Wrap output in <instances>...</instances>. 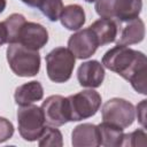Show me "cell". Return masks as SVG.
Here are the masks:
<instances>
[{
	"label": "cell",
	"mask_w": 147,
	"mask_h": 147,
	"mask_svg": "<svg viewBox=\"0 0 147 147\" xmlns=\"http://www.w3.org/2000/svg\"><path fill=\"white\" fill-rule=\"evenodd\" d=\"M102 65L129 80L137 92L147 93V59L142 52L117 45L105 53Z\"/></svg>",
	"instance_id": "obj_1"
},
{
	"label": "cell",
	"mask_w": 147,
	"mask_h": 147,
	"mask_svg": "<svg viewBox=\"0 0 147 147\" xmlns=\"http://www.w3.org/2000/svg\"><path fill=\"white\" fill-rule=\"evenodd\" d=\"M7 61L16 76L33 77L40 69V54L22 44H9L6 51Z\"/></svg>",
	"instance_id": "obj_2"
},
{
	"label": "cell",
	"mask_w": 147,
	"mask_h": 147,
	"mask_svg": "<svg viewBox=\"0 0 147 147\" xmlns=\"http://www.w3.org/2000/svg\"><path fill=\"white\" fill-rule=\"evenodd\" d=\"M101 106V95L94 90H84L65 98L69 122H78L96 114Z\"/></svg>",
	"instance_id": "obj_3"
},
{
	"label": "cell",
	"mask_w": 147,
	"mask_h": 147,
	"mask_svg": "<svg viewBox=\"0 0 147 147\" xmlns=\"http://www.w3.org/2000/svg\"><path fill=\"white\" fill-rule=\"evenodd\" d=\"M76 57L65 47H56L46 55V70L48 78L54 83H64L70 79L75 68Z\"/></svg>",
	"instance_id": "obj_4"
},
{
	"label": "cell",
	"mask_w": 147,
	"mask_h": 147,
	"mask_svg": "<svg viewBox=\"0 0 147 147\" xmlns=\"http://www.w3.org/2000/svg\"><path fill=\"white\" fill-rule=\"evenodd\" d=\"M45 117L40 107L36 105L20 106L17 110V124L21 137L26 141H36L45 129Z\"/></svg>",
	"instance_id": "obj_5"
},
{
	"label": "cell",
	"mask_w": 147,
	"mask_h": 147,
	"mask_svg": "<svg viewBox=\"0 0 147 147\" xmlns=\"http://www.w3.org/2000/svg\"><path fill=\"white\" fill-rule=\"evenodd\" d=\"M101 115L103 122H108L124 130L134 122L136 109L130 101L122 98H113L105 102Z\"/></svg>",
	"instance_id": "obj_6"
},
{
	"label": "cell",
	"mask_w": 147,
	"mask_h": 147,
	"mask_svg": "<svg viewBox=\"0 0 147 147\" xmlns=\"http://www.w3.org/2000/svg\"><path fill=\"white\" fill-rule=\"evenodd\" d=\"M99 44L96 37L90 28L77 31L71 34L68 40V48L75 55L76 59H88L98 49Z\"/></svg>",
	"instance_id": "obj_7"
},
{
	"label": "cell",
	"mask_w": 147,
	"mask_h": 147,
	"mask_svg": "<svg viewBox=\"0 0 147 147\" xmlns=\"http://www.w3.org/2000/svg\"><path fill=\"white\" fill-rule=\"evenodd\" d=\"M41 110L44 113L45 122L51 126H62L68 119L65 98L62 95H51L41 105Z\"/></svg>",
	"instance_id": "obj_8"
},
{
	"label": "cell",
	"mask_w": 147,
	"mask_h": 147,
	"mask_svg": "<svg viewBox=\"0 0 147 147\" xmlns=\"http://www.w3.org/2000/svg\"><path fill=\"white\" fill-rule=\"evenodd\" d=\"M48 41V32L46 28L36 22H25L18 37V44L31 48L40 49ZM17 44V42H16Z\"/></svg>",
	"instance_id": "obj_9"
},
{
	"label": "cell",
	"mask_w": 147,
	"mask_h": 147,
	"mask_svg": "<svg viewBox=\"0 0 147 147\" xmlns=\"http://www.w3.org/2000/svg\"><path fill=\"white\" fill-rule=\"evenodd\" d=\"M77 78L80 86L90 88L99 87L105 79V68L96 60L83 62L78 68Z\"/></svg>",
	"instance_id": "obj_10"
},
{
	"label": "cell",
	"mask_w": 147,
	"mask_h": 147,
	"mask_svg": "<svg viewBox=\"0 0 147 147\" xmlns=\"http://www.w3.org/2000/svg\"><path fill=\"white\" fill-rule=\"evenodd\" d=\"M119 22L114 18H99L93 22L88 28L96 37L99 46H103L116 41L119 32Z\"/></svg>",
	"instance_id": "obj_11"
},
{
	"label": "cell",
	"mask_w": 147,
	"mask_h": 147,
	"mask_svg": "<svg viewBox=\"0 0 147 147\" xmlns=\"http://www.w3.org/2000/svg\"><path fill=\"white\" fill-rule=\"evenodd\" d=\"M71 144L74 147H96L100 146V136L98 125L83 123L77 125L71 133Z\"/></svg>",
	"instance_id": "obj_12"
},
{
	"label": "cell",
	"mask_w": 147,
	"mask_h": 147,
	"mask_svg": "<svg viewBox=\"0 0 147 147\" xmlns=\"http://www.w3.org/2000/svg\"><path fill=\"white\" fill-rule=\"evenodd\" d=\"M122 29L118 39L116 40L117 45L121 46H130L134 44H139L145 38V23L142 20L134 18Z\"/></svg>",
	"instance_id": "obj_13"
},
{
	"label": "cell",
	"mask_w": 147,
	"mask_h": 147,
	"mask_svg": "<svg viewBox=\"0 0 147 147\" xmlns=\"http://www.w3.org/2000/svg\"><path fill=\"white\" fill-rule=\"evenodd\" d=\"M42 96H44L42 85L37 80H32L23 85H20L18 87H16L15 94H14L15 102L18 106L33 103L36 101L41 100Z\"/></svg>",
	"instance_id": "obj_14"
},
{
	"label": "cell",
	"mask_w": 147,
	"mask_h": 147,
	"mask_svg": "<svg viewBox=\"0 0 147 147\" xmlns=\"http://www.w3.org/2000/svg\"><path fill=\"white\" fill-rule=\"evenodd\" d=\"M142 9V0H115L114 2V20L130 22L138 18Z\"/></svg>",
	"instance_id": "obj_15"
},
{
	"label": "cell",
	"mask_w": 147,
	"mask_h": 147,
	"mask_svg": "<svg viewBox=\"0 0 147 147\" xmlns=\"http://www.w3.org/2000/svg\"><path fill=\"white\" fill-rule=\"evenodd\" d=\"M59 20L65 29L77 31L85 23V11L82 6L77 3H71L63 7Z\"/></svg>",
	"instance_id": "obj_16"
},
{
	"label": "cell",
	"mask_w": 147,
	"mask_h": 147,
	"mask_svg": "<svg viewBox=\"0 0 147 147\" xmlns=\"http://www.w3.org/2000/svg\"><path fill=\"white\" fill-rule=\"evenodd\" d=\"M100 136V146L106 147H118L122 145L123 140V129L110 124L108 122H102L98 125Z\"/></svg>",
	"instance_id": "obj_17"
},
{
	"label": "cell",
	"mask_w": 147,
	"mask_h": 147,
	"mask_svg": "<svg viewBox=\"0 0 147 147\" xmlns=\"http://www.w3.org/2000/svg\"><path fill=\"white\" fill-rule=\"evenodd\" d=\"M26 22L25 17L22 14H11L9 15L2 23L6 29V34H7V42L8 44H16L18 42V37L20 32Z\"/></svg>",
	"instance_id": "obj_18"
},
{
	"label": "cell",
	"mask_w": 147,
	"mask_h": 147,
	"mask_svg": "<svg viewBox=\"0 0 147 147\" xmlns=\"http://www.w3.org/2000/svg\"><path fill=\"white\" fill-rule=\"evenodd\" d=\"M36 7L51 22H56L63 9V2L62 0H37Z\"/></svg>",
	"instance_id": "obj_19"
},
{
	"label": "cell",
	"mask_w": 147,
	"mask_h": 147,
	"mask_svg": "<svg viewBox=\"0 0 147 147\" xmlns=\"http://www.w3.org/2000/svg\"><path fill=\"white\" fill-rule=\"evenodd\" d=\"M62 133L60 130L56 129V126H45L42 133L39 137V142L38 145L40 147H61L63 145V139H62Z\"/></svg>",
	"instance_id": "obj_20"
},
{
	"label": "cell",
	"mask_w": 147,
	"mask_h": 147,
	"mask_svg": "<svg viewBox=\"0 0 147 147\" xmlns=\"http://www.w3.org/2000/svg\"><path fill=\"white\" fill-rule=\"evenodd\" d=\"M146 133L144 130H136L133 132L126 133L123 136L122 145L121 146H130V147H137V146H146Z\"/></svg>",
	"instance_id": "obj_21"
},
{
	"label": "cell",
	"mask_w": 147,
	"mask_h": 147,
	"mask_svg": "<svg viewBox=\"0 0 147 147\" xmlns=\"http://www.w3.org/2000/svg\"><path fill=\"white\" fill-rule=\"evenodd\" d=\"M95 11L102 18H114L115 0H95Z\"/></svg>",
	"instance_id": "obj_22"
},
{
	"label": "cell",
	"mask_w": 147,
	"mask_h": 147,
	"mask_svg": "<svg viewBox=\"0 0 147 147\" xmlns=\"http://www.w3.org/2000/svg\"><path fill=\"white\" fill-rule=\"evenodd\" d=\"M14 134V125L13 123L0 116V142H5L10 139Z\"/></svg>",
	"instance_id": "obj_23"
},
{
	"label": "cell",
	"mask_w": 147,
	"mask_h": 147,
	"mask_svg": "<svg viewBox=\"0 0 147 147\" xmlns=\"http://www.w3.org/2000/svg\"><path fill=\"white\" fill-rule=\"evenodd\" d=\"M146 101L147 100H141V102L137 106V117H138V121L139 123L146 127Z\"/></svg>",
	"instance_id": "obj_24"
},
{
	"label": "cell",
	"mask_w": 147,
	"mask_h": 147,
	"mask_svg": "<svg viewBox=\"0 0 147 147\" xmlns=\"http://www.w3.org/2000/svg\"><path fill=\"white\" fill-rule=\"evenodd\" d=\"M7 42V34H6V29L2 22H0V47Z\"/></svg>",
	"instance_id": "obj_25"
},
{
	"label": "cell",
	"mask_w": 147,
	"mask_h": 147,
	"mask_svg": "<svg viewBox=\"0 0 147 147\" xmlns=\"http://www.w3.org/2000/svg\"><path fill=\"white\" fill-rule=\"evenodd\" d=\"M21 1L30 7H36V2H37V0H21Z\"/></svg>",
	"instance_id": "obj_26"
},
{
	"label": "cell",
	"mask_w": 147,
	"mask_h": 147,
	"mask_svg": "<svg viewBox=\"0 0 147 147\" xmlns=\"http://www.w3.org/2000/svg\"><path fill=\"white\" fill-rule=\"evenodd\" d=\"M6 8V0H0V14L5 10Z\"/></svg>",
	"instance_id": "obj_27"
},
{
	"label": "cell",
	"mask_w": 147,
	"mask_h": 147,
	"mask_svg": "<svg viewBox=\"0 0 147 147\" xmlns=\"http://www.w3.org/2000/svg\"><path fill=\"white\" fill-rule=\"evenodd\" d=\"M85 1H86V2H94L95 0H85Z\"/></svg>",
	"instance_id": "obj_28"
}]
</instances>
